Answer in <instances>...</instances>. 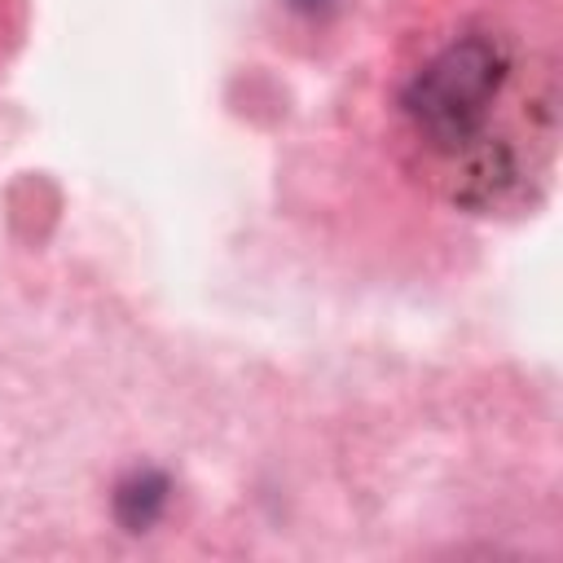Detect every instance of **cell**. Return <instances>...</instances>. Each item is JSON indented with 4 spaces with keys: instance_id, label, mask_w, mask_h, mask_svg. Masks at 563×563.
<instances>
[{
    "instance_id": "2",
    "label": "cell",
    "mask_w": 563,
    "mask_h": 563,
    "mask_svg": "<svg viewBox=\"0 0 563 563\" xmlns=\"http://www.w3.org/2000/svg\"><path fill=\"white\" fill-rule=\"evenodd\" d=\"M167 501H172V479H167L163 471H154V466H132V471L114 484V493H110L114 519H119V528H128V532H150V528L163 519Z\"/></svg>"
},
{
    "instance_id": "1",
    "label": "cell",
    "mask_w": 563,
    "mask_h": 563,
    "mask_svg": "<svg viewBox=\"0 0 563 563\" xmlns=\"http://www.w3.org/2000/svg\"><path fill=\"white\" fill-rule=\"evenodd\" d=\"M422 176L462 211L497 216L537 198L554 150V88L497 31H462L400 88Z\"/></svg>"
},
{
    "instance_id": "3",
    "label": "cell",
    "mask_w": 563,
    "mask_h": 563,
    "mask_svg": "<svg viewBox=\"0 0 563 563\" xmlns=\"http://www.w3.org/2000/svg\"><path fill=\"white\" fill-rule=\"evenodd\" d=\"M290 9H303V13H317V9H330V0H286Z\"/></svg>"
}]
</instances>
